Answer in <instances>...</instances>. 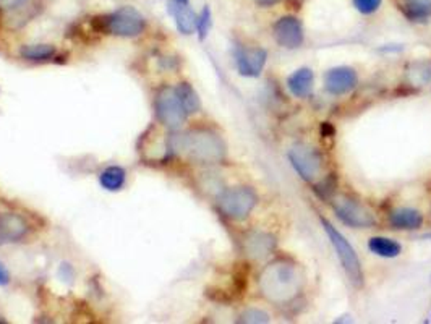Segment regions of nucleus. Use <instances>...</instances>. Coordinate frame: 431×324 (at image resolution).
<instances>
[{
  "label": "nucleus",
  "instance_id": "f257e3e1",
  "mask_svg": "<svg viewBox=\"0 0 431 324\" xmlns=\"http://www.w3.org/2000/svg\"><path fill=\"white\" fill-rule=\"evenodd\" d=\"M169 157L182 155L198 164H219L226 159V143L217 133L206 128L188 130L168 138Z\"/></svg>",
  "mask_w": 431,
  "mask_h": 324
},
{
  "label": "nucleus",
  "instance_id": "f03ea898",
  "mask_svg": "<svg viewBox=\"0 0 431 324\" xmlns=\"http://www.w3.org/2000/svg\"><path fill=\"white\" fill-rule=\"evenodd\" d=\"M302 287V279L294 266L285 261H275L264 268L260 276V291L269 302L287 303Z\"/></svg>",
  "mask_w": 431,
  "mask_h": 324
},
{
  "label": "nucleus",
  "instance_id": "7ed1b4c3",
  "mask_svg": "<svg viewBox=\"0 0 431 324\" xmlns=\"http://www.w3.org/2000/svg\"><path fill=\"white\" fill-rule=\"evenodd\" d=\"M91 25L96 33L111 34L117 38H136L145 31L146 20L133 7H120L112 13L94 16Z\"/></svg>",
  "mask_w": 431,
  "mask_h": 324
},
{
  "label": "nucleus",
  "instance_id": "20e7f679",
  "mask_svg": "<svg viewBox=\"0 0 431 324\" xmlns=\"http://www.w3.org/2000/svg\"><path fill=\"white\" fill-rule=\"evenodd\" d=\"M320 220H321V225H323L327 238H329L331 245L336 250L337 258H339V261H341L342 268H344V271H346L350 282H352L355 287L360 289L361 286H364V269H361V263H360L357 252H355L347 238L344 237L341 232H339L336 227L329 223V220L324 218H320Z\"/></svg>",
  "mask_w": 431,
  "mask_h": 324
},
{
  "label": "nucleus",
  "instance_id": "39448f33",
  "mask_svg": "<svg viewBox=\"0 0 431 324\" xmlns=\"http://www.w3.org/2000/svg\"><path fill=\"white\" fill-rule=\"evenodd\" d=\"M256 193L249 186H234L221 193L217 198V208L229 219L244 220L256 206Z\"/></svg>",
  "mask_w": 431,
  "mask_h": 324
},
{
  "label": "nucleus",
  "instance_id": "423d86ee",
  "mask_svg": "<svg viewBox=\"0 0 431 324\" xmlns=\"http://www.w3.org/2000/svg\"><path fill=\"white\" fill-rule=\"evenodd\" d=\"M154 109H156L158 121L172 132L179 130L188 117L179 99V94H177V89L172 86H163L158 91L156 99H154Z\"/></svg>",
  "mask_w": 431,
  "mask_h": 324
},
{
  "label": "nucleus",
  "instance_id": "0eeeda50",
  "mask_svg": "<svg viewBox=\"0 0 431 324\" xmlns=\"http://www.w3.org/2000/svg\"><path fill=\"white\" fill-rule=\"evenodd\" d=\"M331 206L344 224L355 227V229H366V227L376 224L375 216L370 209L350 196L342 195L331 198Z\"/></svg>",
  "mask_w": 431,
  "mask_h": 324
},
{
  "label": "nucleus",
  "instance_id": "6e6552de",
  "mask_svg": "<svg viewBox=\"0 0 431 324\" xmlns=\"http://www.w3.org/2000/svg\"><path fill=\"white\" fill-rule=\"evenodd\" d=\"M289 161L292 167L297 170V174L307 181H315L323 174L324 161L320 151L313 146L303 143L294 145L289 151Z\"/></svg>",
  "mask_w": 431,
  "mask_h": 324
},
{
  "label": "nucleus",
  "instance_id": "1a4fd4ad",
  "mask_svg": "<svg viewBox=\"0 0 431 324\" xmlns=\"http://www.w3.org/2000/svg\"><path fill=\"white\" fill-rule=\"evenodd\" d=\"M273 36L275 43L285 49H297L303 43L302 23L295 16H283L274 23Z\"/></svg>",
  "mask_w": 431,
  "mask_h": 324
},
{
  "label": "nucleus",
  "instance_id": "9d476101",
  "mask_svg": "<svg viewBox=\"0 0 431 324\" xmlns=\"http://www.w3.org/2000/svg\"><path fill=\"white\" fill-rule=\"evenodd\" d=\"M266 50L261 48H240L235 52V64L242 77L256 78L261 75L264 65H266Z\"/></svg>",
  "mask_w": 431,
  "mask_h": 324
},
{
  "label": "nucleus",
  "instance_id": "9b49d317",
  "mask_svg": "<svg viewBox=\"0 0 431 324\" xmlns=\"http://www.w3.org/2000/svg\"><path fill=\"white\" fill-rule=\"evenodd\" d=\"M359 83L357 73L350 67H336L331 68L324 75V88L327 93L334 96L347 94L355 89Z\"/></svg>",
  "mask_w": 431,
  "mask_h": 324
},
{
  "label": "nucleus",
  "instance_id": "f8f14e48",
  "mask_svg": "<svg viewBox=\"0 0 431 324\" xmlns=\"http://www.w3.org/2000/svg\"><path fill=\"white\" fill-rule=\"evenodd\" d=\"M28 223L16 213H0V245L15 243L28 235Z\"/></svg>",
  "mask_w": 431,
  "mask_h": 324
},
{
  "label": "nucleus",
  "instance_id": "ddd939ff",
  "mask_svg": "<svg viewBox=\"0 0 431 324\" xmlns=\"http://www.w3.org/2000/svg\"><path fill=\"white\" fill-rule=\"evenodd\" d=\"M388 220L398 230H417L423 224V216L417 209L398 208L389 213Z\"/></svg>",
  "mask_w": 431,
  "mask_h": 324
},
{
  "label": "nucleus",
  "instance_id": "4468645a",
  "mask_svg": "<svg viewBox=\"0 0 431 324\" xmlns=\"http://www.w3.org/2000/svg\"><path fill=\"white\" fill-rule=\"evenodd\" d=\"M169 13L174 16L175 26L179 33L190 36L197 30V15L188 7V4H179L175 0L169 2Z\"/></svg>",
  "mask_w": 431,
  "mask_h": 324
},
{
  "label": "nucleus",
  "instance_id": "2eb2a0df",
  "mask_svg": "<svg viewBox=\"0 0 431 324\" xmlns=\"http://www.w3.org/2000/svg\"><path fill=\"white\" fill-rule=\"evenodd\" d=\"M313 79L315 75L310 68L303 67L298 68L297 72L292 73V75L287 78V86H289V91L295 98H307L312 93L313 89Z\"/></svg>",
  "mask_w": 431,
  "mask_h": 324
},
{
  "label": "nucleus",
  "instance_id": "dca6fc26",
  "mask_svg": "<svg viewBox=\"0 0 431 324\" xmlns=\"http://www.w3.org/2000/svg\"><path fill=\"white\" fill-rule=\"evenodd\" d=\"M274 238L268 234H251L245 240V252L253 259L266 257L274 250Z\"/></svg>",
  "mask_w": 431,
  "mask_h": 324
},
{
  "label": "nucleus",
  "instance_id": "f3484780",
  "mask_svg": "<svg viewBox=\"0 0 431 324\" xmlns=\"http://www.w3.org/2000/svg\"><path fill=\"white\" fill-rule=\"evenodd\" d=\"M55 55L57 49L53 44H25L20 48V57L26 62H49Z\"/></svg>",
  "mask_w": 431,
  "mask_h": 324
},
{
  "label": "nucleus",
  "instance_id": "a211bd4d",
  "mask_svg": "<svg viewBox=\"0 0 431 324\" xmlns=\"http://www.w3.org/2000/svg\"><path fill=\"white\" fill-rule=\"evenodd\" d=\"M126 172L120 166H109L99 174V184L106 191H120L125 186Z\"/></svg>",
  "mask_w": 431,
  "mask_h": 324
},
{
  "label": "nucleus",
  "instance_id": "6ab92c4d",
  "mask_svg": "<svg viewBox=\"0 0 431 324\" xmlns=\"http://www.w3.org/2000/svg\"><path fill=\"white\" fill-rule=\"evenodd\" d=\"M369 248L371 253L381 258H395L402 253L400 243L388 237H373L369 242Z\"/></svg>",
  "mask_w": 431,
  "mask_h": 324
},
{
  "label": "nucleus",
  "instance_id": "aec40b11",
  "mask_svg": "<svg viewBox=\"0 0 431 324\" xmlns=\"http://www.w3.org/2000/svg\"><path fill=\"white\" fill-rule=\"evenodd\" d=\"M175 89H177V94H179V99L182 102L183 109H185V112H187V116H192V113H197L201 111V99H200L197 91L193 89L192 84L180 83Z\"/></svg>",
  "mask_w": 431,
  "mask_h": 324
},
{
  "label": "nucleus",
  "instance_id": "412c9836",
  "mask_svg": "<svg viewBox=\"0 0 431 324\" xmlns=\"http://www.w3.org/2000/svg\"><path fill=\"white\" fill-rule=\"evenodd\" d=\"M405 13L410 20H425L431 15V0H404Z\"/></svg>",
  "mask_w": 431,
  "mask_h": 324
},
{
  "label": "nucleus",
  "instance_id": "4be33fe9",
  "mask_svg": "<svg viewBox=\"0 0 431 324\" xmlns=\"http://www.w3.org/2000/svg\"><path fill=\"white\" fill-rule=\"evenodd\" d=\"M212 25V15L208 5H204L203 10H201V13L197 16V31H198V38L200 41H204L206 36L209 34Z\"/></svg>",
  "mask_w": 431,
  "mask_h": 324
},
{
  "label": "nucleus",
  "instance_id": "5701e85b",
  "mask_svg": "<svg viewBox=\"0 0 431 324\" xmlns=\"http://www.w3.org/2000/svg\"><path fill=\"white\" fill-rule=\"evenodd\" d=\"M269 321V316L266 313H263L261 310H246L244 311L242 315H240L239 318V323H268Z\"/></svg>",
  "mask_w": 431,
  "mask_h": 324
},
{
  "label": "nucleus",
  "instance_id": "b1692460",
  "mask_svg": "<svg viewBox=\"0 0 431 324\" xmlns=\"http://www.w3.org/2000/svg\"><path fill=\"white\" fill-rule=\"evenodd\" d=\"M379 5H381V0H354V7L364 15L375 13Z\"/></svg>",
  "mask_w": 431,
  "mask_h": 324
},
{
  "label": "nucleus",
  "instance_id": "393cba45",
  "mask_svg": "<svg viewBox=\"0 0 431 324\" xmlns=\"http://www.w3.org/2000/svg\"><path fill=\"white\" fill-rule=\"evenodd\" d=\"M28 0H0V11H13L23 7Z\"/></svg>",
  "mask_w": 431,
  "mask_h": 324
},
{
  "label": "nucleus",
  "instance_id": "a878e982",
  "mask_svg": "<svg viewBox=\"0 0 431 324\" xmlns=\"http://www.w3.org/2000/svg\"><path fill=\"white\" fill-rule=\"evenodd\" d=\"M10 284V272L5 268L4 263H0V287H5Z\"/></svg>",
  "mask_w": 431,
  "mask_h": 324
},
{
  "label": "nucleus",
  "instance_id": "bb28decb",
  "mask_svg": "<svg viewBox=\"0 0 431 324\" xmlns=\"http://www.w3.org/2000/svg\"><path fill=\"white\" fill-rule=\"evenodd\" d=\"M255 2L260 5V7H271V5L278 4L279 0H255Z\"/></svg>",
  "mask_w": 431,
  "mask_h": 324
},
{
  "label": "nucleus",
  "instance_id": "cd10ccee",
  "mask_svg": "<svg viewBox=\"0 0 431 324\" xmlns=\"http://www.w3.org/2000/svg\"><path fill=\"white\" fill-rule=\"evenodd\" d=\"M175 2H179V4H188L190 0H175Z\"/></svg>",
  "mask_w": 431,
  "mask_h": 324
},
{
  "label": "nucleus",
  "instance_id": "c85d7f7f",
  "mask_svg": "<svg viewBox=\"0 0 431 324\" xmlns=\"http://www.w3.org/2000/svg\"><path fill=\"white\" fill-rule=\"evenodd\" d=\"M0 323H5V320H2V318H0Z\"/></svg>",
  "mask_w": 431,
  "mask_h": 324
}]
</instances>
